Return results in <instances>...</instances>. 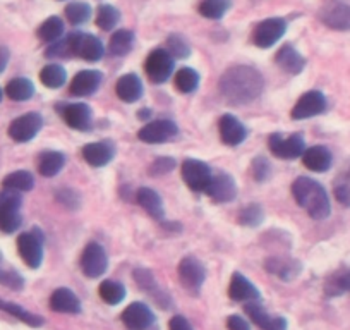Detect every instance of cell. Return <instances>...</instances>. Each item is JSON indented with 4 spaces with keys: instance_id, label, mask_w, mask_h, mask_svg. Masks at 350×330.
<instances>
[{
    "instance_id": "obj_30",
    "label": "cell",
    "mask_w": 350,
    "mask_h": 330,
    "mask_svg": "<svg viewBox=\"0 0 350 330\" xmlns=\"http://www.w3.org/2000/svg\"><path fill=\"white\" fill-rule=\"evenodd\" d=\"M66 157L60 151H43L38 158V170L42 176L53 177L64 169Z\"/></svg>"
},
{
    "instance_id": "obj_22",
    "label": "cell",
    "mask_w": 350,
    "mask_h": 330,
    "mask_svg": "<svg viewBox=\"0 0 350 330\" xmlns=\"http://www.w3.org/2000/svg\"><path fill=\"white\" fill-rule=\"evenodd\" d=\"M116 155V148L112 143L107 141H98V143H90L83 148V157L93 167H103L110 164Z\"/></svg>"
},
{
    "instance_id": "obj_53",
    "label": "cell",
    "mask_w": 350,
    "mask_h": 330,
    "mask_svg": "<svg viewBox=\"0 0 350 330\" xmlns=\"http://www.w3.org/2000/svg\"><path fill=\"white\" fill-rule=\"evenodd\" d=\"M59 200L62 201L64 205H67L69 208L77 207V196H76V193H72V191H60Z\"/></svg>"
},
{
    "instance_id": "obj_49",
    "label": "cell",
    "mask_w": 350,
    "mask_h": 330,
    "mask_svg": "<svg viewBox=\"0 0 350 330\" xmlns=\"http://www.w3.org/2000/svg\"><path fill=\"white\" fill-rule=\"evenodd\" d=\"M271 174V167L270 162L267 160L265 157H258L252 160V176H254L256 181L262 183V181H267Z\"/></svg>"
},
{
    "instance_id": "obj_33",
    "label": "cell",
    "mask_w": 350,
    "mask_h": 330,
    "mask_svg": "<svg viewBox=\"0 0 350 330\" xmlns=\"http://www.w3.org/2000/svg\"><path fill=\"white\" fill-rule=\"evenodd\" d=\"M40 79H42V83L46 88L57 90L60 88V86H64V83L67 81V73L62 66H59V64H50V66H45L42 69Z\"/></svg>"
},
{
    "instance_id": "obj_48",
    "label": "cell",
    "mask_w": 350,
    "mask_h": 330,
    "mask_svg": "<svg viewBox=\"0 0 350 330\" xmlns=\"http://www.w3.org/2000/svg\"><path fill=\"white\" fill-rule=\"evenodd\" d=\"M0 284L5 288L12 289V291H21L25 288V279L12 270H0Z\"/></svg>"
},
{
    "instance_id": "obj_16",
    "label": "cell",
    "mask_w": 350,
    "mask_h": 330,
    "mask_svg": "<svg viewBox=\"0 0 350 330\" xmlns=\"http://www.w3.org/2000/svg\"><path fill=\"white\" fill-rule=\"evenodd\" d=\"M245 313L249 318L256 323L261 330H285L287 329V320L278 315H270L262 308L261 303L249 301L244 305Z\"/></svg>"
},
{
    "instance_id": "obj_26",
    "label": "cell",
    "mask_w": 350,
    "mask_h": 330,
    "mask_svg": "<svg viewBox=\"0 0 350 330\" xmlns=\"http://www.w3.org/2000/svg\"><path fill=\"white\" fill-rule=\"evenodd\" d=\"M323 23L335 31H350V5L335 4L321 16Z\"/></svg>"
},
{
    "instance_id": "obj_42",
    "label": "cell",
    "mask_w": 350,
    "mask_h": 330,
    "mask_svg": "<svg viewBox=\"0 0 350 330\" xmlns=\"http://www.w3.org/2000/svg\"><path fill=\"white\" fill-rule=\"evenodd\" d=\"M66 18L70 25L81 26L92 18V8L84 2H70L66 8Z\"/></svg>"
},
{
    "instance_id": "obj_51",
    "label": "cell",
    "mask_w": 350,
    "mask_h": 330,
    "mask_svg": "<svg viewBox=\"0 0 350 330\" xmlns=\"http://www.w3.org/2000/svg\"><path fill=\"white\" fill-rule=\"evenodd\" d=\"M168 330H194L193 325L187 322L186 316L175 315L172 316L170 322H168Z\"/></svg>"
},
{
    "instance_id": "obj_31",
    "label": "cell",
    "mask_w": 350,
    "mask_h": 330,
    "mask_svg": "<svg viewBox=\"0 0 350 330\" xmlns=\"http://www.w3.org/2000/svg\"><path fill=\"white\" fill-rule=\"evenodd\" d=\"M33 93H35V86L26 77H14L5 86V95L14 102H26L31 99Z\"/></svg>"
},
{
    "instance_id": "obj_12",
    "label": "cell",
    "mask_w": 350,
    "mask_h": 330,
    "mask_svg": "<svg viewBox=\"0 0 350 330\" xmlns=\"http://www.w3.org/2000/svg\"><path fill=\"white\" fill-rule=\"evenodd\" d=\"M42 126L43 117L36 112H29L12 120L8 133L18 143H28V141H31L40 133Z\"/></svg>"
},
{
    "instance_id": "obj_20",
    "label": "cell",
    "mask_w": 350,
    "mask_h": 330,
    "mask_svg": "<svg viewBox=\"0 0 350 330\" xmlns=\"http://www.w3.org/2000/svg\"><path fill=\"white\" fill-rule=\"evenodd\" d=\"M62 117L72 129L88 131L92 127V107L86 103H69L64 107Z\"/></svg>"
},
{
    "instance_id": "obj_11",
    "label": "cell",
    "mask_w": 350,
    "mask_h": 330,
    "mask_svg": "<svg viewBox=\"0 0 350 330\" xmlns=\"http://www.w3.org/2000/svg\"><path fill=\"white\" fill-rule=\"evenodd\" d=\"M179 279L187 292L198 294L206 279V270L198 258L186 257L179 264Z\"/></svg>"
},
{
    "instance_id": "obj_56",
    "label": "cell",
    "mask_w": 350,
    "mask_h": 330,
    "mask_svg": "<svg viewBox=\"0 0 350 330\" xmlns=\"http://www.w3.org/2000/svg\"><path fill=\"white\" fill-rule=\"evenodd\" d=\"M0 262H2V255H0Z\"/></svg>"
},
{
    "instance_id": "obj_29",
    "label": "cell",
    "mask_w": 350,
    "mask_h": 330,
    "mask_svg": "<svg viewBox=\"0 0 350 330\" xmlns=\"http://www.w3.org/2000/svg\"><path fill=\"white\" fill-rule=\"evenodd\" d=\"M136 200L151 217L158 218V220L163 218V201L157 191L150 190V188H141L136 193Z\"/></svg>"
},
{
    "instance_id": "obj_17",
    "label": "cell",
    "mask_w": 350,
    "mask_h": 330,
    "mask_svg": "<svg viewBox=\"0 0 350 330\" xmlns=\"http://www.w3.org/2000/svg\"><path fill=\"white\" fill-rule=\"evenodd\" d=\"M134 279H136L137 285H139L150 298H153L154 303H157L160 308H170V296L158 285V282L154 281L153 274H151L150 270H146V268H137V270H134Z\"/></svg>"
},
{
    "instance_id": "obj_28",
    "label": "cell",
    "mask_w": 350,
    "mask_h": 330,
    "mask_svg": "<svg viewBox=\"0 0 350 330\" xmlns=\"http://www.w3.org/2000/svg\"><path fill=\"white\" fill-rule=\"evenodd\" d=\"M265 267L270 274L277 275L282 281H292L301 272V264L297 260H292V258H270Z\"/></svg>"
},
{
    "instance_id": "obj_15",
    "label": "cell",
    "mask_w": 350,
    "mask_h": 330,
    "mask_svg": "<svg viewBox=\"0 0 350 330\" xmlns=\"http://www.w3.org/2000/svg\"><path fill=\"white\" fill-rule=\"evenodd\" d=\"M326 110V97L321 92H308L292 109V119L302 120L316 117Z\"/></svg>"
},
{
    "instance_id": "obj_55",
    "label": "cell",
    "mask_w": 350,
    "mask_h": 330,
    "mask_svg": "<svg viewBox=\"0 0 350 330\" xmlns=\"http://www.w3.org/2000/svg\"><path fill=\"white\" fill-rule=\"evenodd\" d=\"M2 99H4V92H2V88H0V102H2Z\"/></svg>"
},
{
    "instance_id": "obj_46",
    "label": "cell",
    "mask_w": 350,
    "mask_h": 330,
    "mask_svg": "<svg viewBox=\"0 0 350 330\" xmlns=\"http://www.w3.org/2000/svg\"><path fill=\"white\" fill-rule=\"evenodd\" d=\"M21 214L19 212H0V231L12 234L21 227Z\"/></svg>"
},
{
    "instance_id": "obj_18",
    "label": "cell",
    "mask_w": 350,
    "mask_h": 330,
    "mask_svg": "<svg viewBox=\"0 0 350 330\" xmlns=\"http://www.w3.org/2000/svg\"><path fill=\"white\" fill-rule=\"evenodd\" d=\"M218 131H220L221 141L228 144V147H237V144H241L247 138L245 126L232 114H225V116L220 117Z\"/></svg>"
},
{
    "instance_id": "obj_23",
    "label": "cell",
    "mask_w": 350,
    "mask_h": 330,
    "mask_svg": "<svg viewBox=\"0 0 350 330\" xmlns=\"http://www.w3.org/2000/svg\"><path fill=\"white\" fill-rule=\"evenodd\" d=\"M50 308L57 313L77 315V313H81V301L70 289L59 288L50 296Z\"/></svg>"
},
{
    "instance_id": "obj_25",
    "label": "cell",
    "mask_w": 350,
    "mask_h": 330,
    "mask_svg": "<svg viewBox=\"0 0 350 330\" xmlns=\"http://www.w3.org/2000/svg\"><path fill=\"white\" fill-rule=\"evenodd\" d=\"M116 93L122 102L134 103L143 97V83L136 74H124L116 85Z\"/></svg>"
},
{
    "instance_id": "obj_50",
    "label": "cell",
    "mask_w": 350,
    "mask_h": 330,
    "mask_svg": "<svg viewBox=\"0 0 350 330\" xmlns=\"http://www.w3.org/2000/svg\"><path fill=\"white\" fill-rule=\"evenodd\" d=\"M175 169V160L170 157H161L151 164L150 174L151 176H163V174L172 173Z\"/></svg>"
},
{
    "instance_id": "obj_41",
    "label": "cell",
    "mask_w": 350,
    "mask_h": 330,
    "mask_svg": "<svg viewBox=\"0 0 350 330\" xmlns=\"http://www.w3.org/2000/svg\"><path fill=\"white\" fill-rule=\"evenodd\" d=\"M119 19H120V12L117 11L113 5L109 4H103L100 5L98 11H96V26L105 31H110V29L116 28L119 25Z\"/></svg>"
},
{
    "instance_id": "obj_52",
    "label": "cell",
    "mask_w": 350,
    "mask_h": 330,
    "mask_svg": "<svg viewBox=\"0 0 350 330\" xmlns=\"http://www.w3.org/2000/svg\"><path fill=\"white\" fill-rule=\"evenodd\" d=\"M227 329L228 330H251L247 320L242 318L241 315H230L227 318Z\"/></svg>"
},
{
    "instance_id": "obj_40",
    "label": "cell",
    "mask_w": 350,
    "mask_h": 330,
    "mask_svg": "<svg viewBox=\"0 0 350 330\" xmlns=\"http://www.w3.org/2000/svg\"><path fill=\"white\" fill-rule=\"evenodd\" d=\"M230 8V0H201L200 14L208 19H221Z\"/></svg>"
},
{
    "instance_id": "obj_27",
    "label": "cell",
    "mask_w": 350,
    "mask_h": 330,
    "mask_svg": "<svg viewBox=\"0 0 350 330\" xmlns=\"http://www.w3.org/2000/svg\"><path fill=\"white\" fill-rule=\"evenodd\" d=\"M275 62L288 74H299L306 67V59L292 45H285L278 50Z\"/></svg>"
},
{
    "instance_id": "obj_4",
    "label": "cell",
    "mask_w": 350,
    "mask_h": 330,
    "mask_svg": "<svg viewBox=\"0 0 350 330\" xmlns=\"http://www.w3.org/2000/svg\"><path fill=\"white\" fill-rule=\"evenodd\" d=\"M69 43L72 55L81 57L88 62H98L105 52L103 43L90 33H72L69 35Z\"/></svg>"
},
{
    "instance_id": "obj_6",
    "label": "cell",
    "mask_w": 350,
    "mask_h": 330,
    "mask_svg": "<svg viewBox=\"0 0 350 330\" xmlns=\"http://www.w3.org/2000/svg\"><path fill=\"white\" fill-rule=\"evenodd\" d=\"M18 251L29 268H38L43 262V234L40 231L23 232L18 238Z\"/></svg>"
},
{
    "instance_id": "obj_3",
    "label": "cell",
    "mask_w": 350,
    "mask_h": 330,
    "mask_svg": "<svg viewBox=\"0 0 350 330\" xmlns=\"http://www.w3.org/2000/svg\"><path fill=\"white\" fill-rule=\"evenodd\" d=\"M81 270L86 277L90 279H98L109 268V257L107 251L103 250V246L98 242H92L84 248L83 255H81Z\"/></svg>"
},
{
    "instance_id": "obj_8",
    "label": "cell",
    "mask_w": 350,
    "mask_h": 330,
    "mask_svg": "<svg viewBox=\"0 0 350 330\" xmlns=\"http://www.w3.org/2000/svg\"><path fill=\"white\" fill-rule=\"evenodd\" d=\"M287 31V21L282 18H270L259 23L252 33V42L259 49H270Z\"/></svg>"
},
{
    "instance_id": "obj_5",
    "label": "cell",
    "mask_w": 350,
    "mask_h": 330,
    "mask_svg": "<svg viewBox=\"0 0 350 330\" xmlns=\"http://www.w3.org/2000/svg\"><path fill=\"white\" fill-rule=\"evenodd\" d=\"M174 64L175 59L168 53V50L157 49L148 55L146 62H144V71H146V76L150 77L151 83L160 85L174 73Z\"/></svg>"
},
{
    "instance_id": "obj_36",
    "label": "cell",
    "mask_w": 350,
    "mask_h": 330,
    "mask_svg": "<svg viewBox=\"0 0 350 330\" xmlns=\"http://www.w3.org/2000/svg\"><path fill=\"white\" fill-rule=\"evenodd\" d=\"M325 291L328 296H340L343 292H350V270L343 268V270L336 272V274L329 275V279L325 284Z\"/></svg>"
},
{
    "instance_id": "obj_21",
    "label": "cell",
    "mask_w": 350,
    "mask_h": 330,
    "mask_svg": "<svg viewBox=\"0 0 350 330\" xmlns=\"http://www.w3.org/2000/svg\"><path fill=\"white\" fill-rule=\"evenodd\" d=\"M228 296L237 303L259 301V298H261L258 288L242 274H234L230 285H228Z\"/></svg>"
},
{
    "instance_id": "obj_14",
    "label": "cell",
    "mask_w": 350,
    "mask_h": 330,
    "mask_svg": "<svg viewBox=\"0 0 350 330\" xmlns=\"http://www.w3.org/2000/svg\"><path fill=\"white\" fill-rule=\"evenodd\" d=\"M204 193L217 203H228L237 196V184H235L234 177L228 176V174H213Z\"/></svg>"
},
{
    "instance_id": "obj_13",
    "label": "cell",
    "mask_w": 350,
    "mask_h": 330,
    "mask_svg": "<svg viewBox=\"0 0 350 330\" xmlns=\"http://www.w3.org/2000/svg\"><path fill=\"white\" fill-rule=\"evenodd\" d=\"M177 134H179V127H177V124H175L174 120L160 119L153 120V123H148L146 126L141 127L137 136H139V140L144 141V143L158 144L174 140Z\"/></svg>"
},
{
    "instance_id": "obj_1",
    "label": "cell",
    "mask_w": 350,
    "mask_h": 330,
    "mask_svg": "<svg viewBox=\"0 0 350 330\" xmlns=\"http://www.w3.org/2000/svg\"><path fill=\"white\" fill-rule=\"evenodd\" d=\"M265 79L261 73L249 66L230 67L220 77V92L232 105H245L261 95Z\"/></svg>"
},
{
    "instance_id": "obj_10",
    "label": "cell",
    "mask_w": 350,
    "mask_h": 330,
    "mask_svg": "<svg viewBox=\"0 0 350 330\" xmlns=\"http://www.w3.org/2000/svg\"><path fill=\"white\" fill-rule=\"evenodd\" d=\"M268 147H270L271 153L275 157L284 158V160H294V158H299L301 155H304L306 151L304 138L301 134H292V136L285 138L282 134L275 133L268 140Z\"/></svg>"
},
{
    "instance_id": "obj_35",
    "label": "cell",
    "mask_w": 350,
    "mask_h": 330,
    "mask_svg": "<svg viewBox=\"0 0 350 330\" xmlns=\"http://www.w3.org/2000/svg\"><path fill=\"white\" fill-rule=\"evenodd\" d=\"M4 188L8 190L19 191V193H26V191H31L35 186V179H33L31 174L28 170H16V173L9 174L4 179Z\"/></svg>"
},
{
    "instance_id": "obj_19",
    "label": "cell",
    "mask_w": 350,
    "mask_h": 330,
    "mask_svg": "<svg viewBox=\"0 0 350 330\" xmlns=\"http://www.w3.org/2000/svg\"><path fill=\"white\" fill-rule=\"evenodd\" d=\"M102 73L98 71H81L74 76L72 83H70V93L76 97H90L100 88L102 85Z\"/></svg>"
},
{
    "instance_id": "obj_2",
    "label": "cell",
    "mask_w": 350,
    "mask_h": 330,
    "mask_svg": "<svg viewBox=\"0 0 350 330\" xmlns=\"http://www.w3.org/2000/svg\"><path fill=\"white\" fill-rule=\"evenodd\" d=\"M292 194L299 207L304 208L309 217L314 220H323L332 212L328 194L318 181L309 179V177H297L292 184Z\"/></svg>"
},
{
    "instance_id": "obj_7",
    "label": "cell",
    "mask_w": 350,
    "mask_h": 330,
    "mask_svg": "<svg viewBox=\"0 0 350 330\" xmlns=\"http://www.w3.org/2000/svg\"><path fill=\"white\" fill-rule=\"evenodd\" d=\"M124 325L129 330H157V316L144 303H131L120 315Z\"/></svg>"
},
{
    "instance_id": "obj_39",
    "label": "cell",
    "mask_w": 350,
    "mask_h": 330,
    "mask_svg": "<svg viewBox=\"0 0 350 330\" xmlns=\"http://www.w3.org/2000/svg\"><path fill=\"white\" fill-rule=\"evenodd\" d=\"M100 298L107 303V305H119L126 298V288L120 282L116 281H103L100 284Z\"/></svg>"
},
{
    "instance_id": "obj_32",
    "label": "cell",
    "mask_w": 350,
    "mask_h": 330,
    "mask_svg": "<svg viewBox=\"0 0 350 330\" xmlns=\"http://www.w3.org/2000/svg\"><path fill=\"white\" fill-rule=\"evenodd\" d=\"M0 309L5 313H9L11 316H14V318L21 320L23 323H26V325L29 327H42L43 325V318L42 316L35 315V313L28 312V309H25L23 306H19L18 303H12V301H4V299H0Z\"/></svg>"
},
{
    "instance_id": "obj_47",
    "label": "cell",
    "mask_w": 350,
    "mask_h": 330,
    "mask_svg": "<svg viewBox=\"0 0 350 330\" xmlns=\"http://www.w3.org/2000/svg\"><path fill=\"white\" fill-rule=\"evenodd\" d=\"M335 198L343 207H350V170L335 183Z\"/></svg>"
},
{
    "instance_id": "obj_38",
    "label": "cell",
    "mask_w": 350,
    "mask_h": 330,
    "mask_svg": "<svg viewBox=\"0 0 350 330\" xmlns=\"http://www.w3.org/2000/svg\"><path fill=\"white\" fill-rule=\"evenodd\" d=\"M134 47V33L129 29H119L110 38V52L113 55H126Z\"/></svg>"
},
{
    "instance_id": "obj_34",
    "label": "cell",
    "mask_w": 350,
    "mask_h": 330,
    "mask_svg": "<svg viewBox=\"0 0 350 330\" xmlns=\"http://www.w3.org/2000/svg\"><path fill=\"white\" fill-rule=\"evenodd\" d=\"M200 86V74L191 67H183L175 74V88L180 93H193Z\"/></svg>"
},
{
    "instance_id": "obj_43",
    "label": "cell",
    "mask_w": 350,
    "mask_h": 330,
    "mask_svg": "<svg viewBox=\"0 0 350 330\" xmlns=\"http://www.w3.org/2000/svg\"><path fill=\"white\" fill-rule=\"evenodd\" d=\"M168 45V53H170L174 59H186L191 53L189 43L186 42V38H183L180 35H170L167 40Z\"/></svg>"
},
{
    "instance_id": "obj_24",
    "label": "cell",
    "mask_w": 350,
    "mask_h": 330,
    "mask_svg": "<svg viewBox=\"0 0 350 330\" xmlns=\"http://www.w3.org/2000/svg\"><path fill=\"white\" fill-rule=\"evenodd\" d=\"M302 162H304L306 167L309 170H312V173H326L332 167L333 157L328 148L318 144V147H312L304 151Z\"/></svg>"
},
{
    "instance_id": "obj_37",
    "label": "cell",
    "mask_w": 350,
    "mask_h": 330,
    "mask_svg": "<svg viewBox=\"0 0 350 330\" xmlns=\"http://www.w3.org/2000/svg\"><path fill=\"white\" fill-rule=\"evenodd\" d=\"M64 35V21L57 16H52L46 21H43L38 28V36L42 42L53 43Z\"/></svg>"
},
{
    "instance_id": "obj_44",
    "label": "cell",
    "mask_w": 350,
    "mask_h": 330,
    "mask_svg": "<svg viewBox=\"0 0 350 330\" xmlns=\"http://www.w3.org/2000/svg\"><path fill=\"white\" fill-rule=\"evenodd\" d=\"M21 203L23 198L19 191L4 188V191L0 193V212H19Z\"/></svg>"
},
{
    "instance_id": "obj_45",
    "label": "cell",
    "mask_w": 350,
    "mask_h": 330,
    "mask_svg": "<svg viewBox=\"0 0 350 330\" xmlns=\"http://www.w3.org/2000/svg\"><path fill=\"white\" fill-rule=\"evenodd\" d=\"M262 218H265V214H262V208L259 205H249L239 214V222L242 225H247V227H256V225L261 224Z\"/></svg>"
},
{
    "instance_id": "obj_54",
    "label": "cell",
    "mask_w": 350,
    "mask_h": 330,
    "mask_svg": "<svg viewBox=\"0 0 350 330\" xmlns=\"http://www.w3.org/2000/svg\"><path fill=\"white\" fill-rule=\"evenodd\" d=\"M9 57H11L9 50L5 47H0V73H4V69L8 67Z\"/></svg>"
},
{
    "instance_id": "obj_9",
    "label": "cell",
    "mask_w": 350,
    "mask_h": 330,
    "mask_svg": "<svg viewBox=\"0 0 350 330\" xmlns=\"http://www.w3.org/2000/svg\"><path fill=\"white\" fill-rule=\"evenodd\" d=\"M213 173H211L210 165L204 162L196 160V158H189L183 164V179L187 186L196 193H204L210 184Z\"/></svg>"
}]
</instances>
